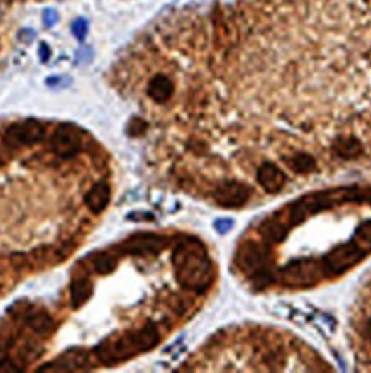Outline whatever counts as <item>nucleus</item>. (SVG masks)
I'll use <instances>...</instances> for the list:
<instances>
[{
  "label": "nucleus",
  "instance_id": "obj_9",
  "mask_svg": "<svg viewBox=\"0 0 371 373\" xmlns=\"http://www.w3.org/2000/svg\"><path fill=\"white\" fill-rule=\"evenodd\" d=\"M165 239L157 234H136L124 243L122 250L133 255H153L164 250Z\"/></svg>",
  "mask_w": 371,
  "mask_h": 373
},
{
  "label": "nucleus",
  "instance_id": "obj_8",
  "mask_svg": "<svg viewBox=\"0 0 371 373\" xmlns=\"http://www.w3.org/2000/svg\"><path fill=\"white\" fill-rule=\"evenodd\" d=\"M251 189L244 182L236 179H227L215 188L214 198L215 201L223 208H239L250 200Z\"/></svg>",
  "mask_w": 371,
  "mask_h": 373
},
{
  "label": "nucleus",
  "instance_id": "obj_7",
  "mask_svg": "<svg viewBox=\"0 0 371 373\" xmlns=\"http://www.w3.org/2000/svg\"><path fill=\"white\" fill-rule=\"evenodd\" d=\"M45 126L36 119H26L11 124L6 129V133H4V143L12 148L26 147V145H33L42 141Z\"/></svg>",
  "mask_w": 371,
  "mask_h": 373
},
{
  "label": "nucleus",
  "instance_id": "obj_4",
  "mask_svg": "<svg viewBox=\"0 0 371 373\" xmlns=\"http://www.w3.org/2000/svg\"><path fill=\"white\" fill-rule=\"evenodd\" d=\"M366 257V251L360 248L356 243H348V245L337 246L332 253H328L327 257L321 262L323 267V274L327 277H333V275L344 274L345 270H349L350 267L358 265L362 258Z\"/></svg>",
  "mask_w": 371,
  "mask_h": 373
},
{
  "label": "nucleus",
  "instance_id": "obj_1",
  "mask_svg": "<svg viewBox=\"0 0 371 373\" xmlns=\"http://www.w3.org/2000/svg\"><path fill=\"white\" fill-rule=\"evenodd\" d=\"M172 265L175 279L187 291L203 293L214 281V263L208 251L198 239L179 241L172 253Z\"/></svg>",
  "mask_w": 371,
  "mask_h": 373
},
{
  "label": "nucleus",
  "instance_id": "obj_19",
  "mask_svg": "<svg viewBox=\"0 0 371 373\" xmlns=\"http://www.w3.org/2000/svg\"><path fill=\"white\" fill-rule=\"evenodd\" d=\"M231 227H232V221H229V218H220V221L215 222V229H217L220 234L229 233Z\"/></svg>",
  "mask_w": 371,
  "mask_h": 373
},
{
  "label": "nucleus",
  "instance_id": "obj_2",
  "mask_svg": "<svg viewBox=\"0 0 371 373\" xmlns=\"http://www.w3.org/2000/svg\"><path fill=\"white\" fill-rule=\"evenodd\" d=\"M160 335H158L157 327L153 323L131 330L128 334H122L119 338H109L96 347L95 352L100 358L101 363H119L124 360L131 358L138 352L152 350L158 344Z\"/></svg>",
  "mask_w": 371,
  "mask_h": 373
},
{
  "label": "nucleus",
  "instance_id": "obj_16",
  "mask_svg": "<svg viewBox=\"0 0 371 373\" xmlns=\"http://www.w3.org/2000/svg\"><path fill=\"white\" fill-rule=\"evenodd\" d=\"M117 258L110 253H100L95 257V272L100 275H109L116 270Z\"/></svg>",
  "mask_w": 371,
  "mask_h": 373
},
{
  "label": "nucleus",
  "instance_id": "obj_23",
  "mask_svg": "<svg viewBox=\"0 0 371 373\" xmlns=\"http://www.w3.org/2000/svg\"><path fill=\"white\" fill-rule=\"evenodd\" d=\"M370 338H371V322H370Z\"/></svg>",
  "mask_w": 371,
  "mask_h": 373
},
{
  "label": "nucleus",
  "instance_id": "obj_15",
  "mask_svg": "<svg viewBox=\"0 0 371 373\" xmlns=\"http://www.w3.org/2000/svg\"><path fill=\"white\" fill-rule=\"evenodd\" d=\"M287 164L289 167L299 174H308L311 172V170H315L316 167L315 159H313L311 155H308V153H297V155L292 157L291 160H287Z\"/></svg>",
  "mask_w": 371,
  "mask_h": 373
},
{
  "label": "nucleus",
  "instance_id": "obj_12",
  "mask_svg": "<svg viewBox=\"0 0 371 373\" xmlns=\"http://www.w3.org/2000/svg\"><path fill=\"white\" fill-rule=\"evenodd\" d=\"M174 95V83L164 74H157L148 83V96L157 104H165Z\"/></svg>",
  "mask_w": 371,
  "mask_h": 373
},
{
  "label": "nucleus",
  "instance_id": "obj_6",
  "mask_svg": "<svg viewBox=\"0 0 371 373\" xmlns=\"http://www.w3.org/2000/svg\"><path fill=\"white\" fill-rule=\"evenodd\" d=\"M323 267L311 258H301L292 260L280 270L282 282L287 286H309L320 281V274Z\"/></svg>",
  "mask_w": 371,
  "mask_h": 373
},
{
  "label": "nucleus",
  "instance_id": "obj_22",
  "mask_svg": "<svg viewBox=\"0 0 371 373\" xmlns=\"http://www.w3.org/2000/svg\"><path fill=\"white\" fill-rule=\"evenodd\" d=\"M38 50H40V59H42V62H47L48 57H50V50H48L47 43H42Z\"/></svg>",
  "mask_w": 371,
  "mask_h": 373
},
{
  "label": "nucleus",
  "instance_id": "obj_24",
  "mask_svg": "<svg viewBox=\"0 0 371 373\" xmlns=\"http://www.w3.org/2000/svg\"><path fill=\"white\" fill-rule=\"evenodd\" d=\"M0 165H2V159H0Z\"/></svg>",
  "mask_w": 371,
  "mask_h": 373
},
{
  "label": "nucleus",
  "instance_id": "obj_21",
  "mask_svg": "<svg viewBox=\"0 0 371 373\" xmlns=\"http://www.w3.org/2000/svg\"><path fill=\"white\" fill-rule=\"evenodd\" d=\"M19 368H16L14 364L11 362H7V360H4V362H0V373H18Z\"/></svg>",
  "mask_w": 371,
  "mask_h": 373
},
{
  "label": "nucleus",
  "instance_id": "obj_13",
  "mask_svg": "<svg viewBox=\"0 0 371 373\" xmlns=\"http://www.w3.org/2000/svg\"><path fill=\"white\" fill-rule=\"evenodd\" d=\"M333 152L337 153L340 159H358L362 153V143L356 136H338L332 145Z\"/></svg>",
  "mask_w": 371,
  "mask_h": 373
},
{
  "label": "nucleus",
  "instance_id": "obj_20",
  "mask_svg": "<svg viewBox=\"0 0 371 373\" xmlns=\"http://www.w3.org/2000/svg\"><path fill=\"white\" fill-rule=\"evenodd\" d=\"M43 21L47 26H52V24L57 23V12L52 9H47L43 12Z\"/></svg>",
  "mask_w": 371,
  "mask_h": 373
},
{
  "label": "nucleus",
  "instance_id": "obj_18",
  "mask_svg": "<svg viewBox=\"0 0 371 373\" xmlns=\"http://www.w3.org/2000/svg\"><path fill=\"white\" fill-rule=\"evenodd\" d=\"M146 128H148V124H146L143 119H138V117H136V119H133L131 123H129L128 133L131 136H140V135H143V133L146 131Z\"/></svg>",
  "mask_w": 371,
  "mask_h": 373
},
{
  "label": "nucleus",
  "instance_id": "obj_5",
  "mask_svg": "<svg viewBox=\"0 0 371 373\" xmlns=\"http://www.w3.org/2000/svg\"><path fill=\"white\" fill-rule=\"evenodd\" d=\"M83 147V133L76 124L62 123L55 128L50 140V148L55 155L69 159L81 152Z\"/></svg>",
  "mask_w": 371,
  "mask_h": 373
},
{
  "label": "nucleus",
  "instance_id": "obj_14",
  "mask_svg": "<svg viewBox=\"0 0 371 373\" xmlns=\"http://www.w3.org/2000/svg\"><path fill=\"white\" fill-rule=\"evenodd\" d=\"M93 296V284L89 279H74L71 284V301L74 308H81Z\"/></svg>",
  "mask_w": 371,
  "mask_h": 373
},
{
  "label": "nucleus",
  "instance_id": "obj_17",
  "mask_svg": "<svg viewBox=\"0 0 371 373\" xmlns=\"http://www.w3.org/2000/svg\"><path fill=\"white\" fill-rule=\"evenodd\" d=\"M72 33H74L77 40H84V36H87V33H88L87 19H83V18L76 19V21L72 23Z\"/></svg>",
  "mask_w": 371,
  "mask_h": 373
},
{
  "label": "nucleus",
  "instance_id": "obj_10",
  "mask_svg": "<svg viewBox=\"0 0 371 373\" xmlns=\"http://www.w3.org/2000/svg\"><path fill=\"white\" fill-rule=\"evenodd\" d=\"M256 179H258L267 193H279L285 184L284 172L275 164H272V162H265L262 167L258 169Z\"/></svg>",
  "mask_w": 371,
  "mask_h": 373
},
{
  "label": "nucleus",
  "instance_id": "obj_3",
  "mask_svg": "<svg viewBox=\"0 0 371 373\" xmlns=\"http://www.w3.org/2000/svg\"><path fill=\"white\" fill-rule=\"evenodd\" d=\"M236 263L256 282H270V251L262 243L246 241L236 253Z\"/></svg>",
  "mask_w": 371,
  "mask_h": 373
},
{
  "label": "nucleus",
  "instance_id": "obj_11",
  "mask_svg": "<svg viewBox=\"0 0 371 373\" xmlns=\"http://www.w3.org/2000/svg\"><path fill=\"white\" fill-rule=\"evenodd\" d=\"M110 201V186L105 181H99L89 188V191L84 194V204L88 210L93 213H101L107 208Z\"/></svg>",
  "mask_w": 371,
  "mask_h": 373
}]
</instances>
